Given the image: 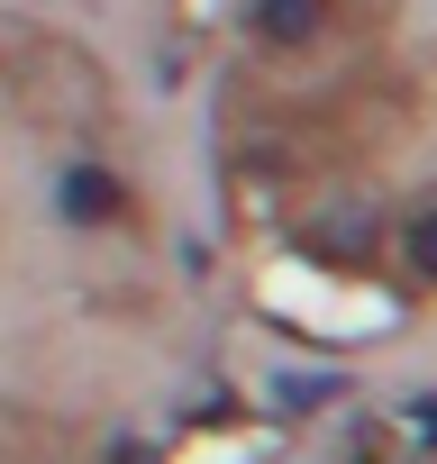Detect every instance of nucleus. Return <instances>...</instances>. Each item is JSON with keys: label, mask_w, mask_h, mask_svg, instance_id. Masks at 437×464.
<instances>
[{"label": "nucleus", "mask_w": 437, "mask_h": 464, "mask_svg": "<svg viewBox=\"0 0 437 464\" xmlns=\"http://www.w3.org/2000/svg\"><path fill=\"white\" fill-rule=\"evenodd\" d=\"M410 265H419V274H437V218H419V227H410Z\"/></svg>", "instance_id": "1"}]
</instances>
